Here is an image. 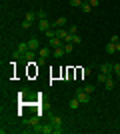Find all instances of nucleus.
Listing matches in <instances>:
<instances>
[{
  "mask_svg": "<svg viewBox=\"0 0 120 134\" xmlns=\"http://www.w3.org/2000/svg\"><path fill=\"white\" fill-rule=\"evenodd\" d=\"M76 98L80 100V104H88V102H90V94L84 92V88H78V90H76Z\"/></svg>",
  "mask_w": 120,
  "mask_h": 134,
  "instance_id": "f257e3e1",
  "label": "nucleus"
},
{
  "mask_svg": "<svg viewBox=\"0 0 120 134\" xmlns=\"http://www.w3.org/2000/svg\"><path fill=\"white\" fill-rule=\"evenodd\" d=\"M50 54H52L50 48H38V64H44L46 58H48Z\"/></svg>",
  "mask_w": 120,
  "mask_h": 134,
  "instance_id": "f03ea898",
  "label": "nucleus"
},
{
  "mask_svg": "<svg viewBox=\"0 0 120 134\" xmlns=\"http://www.w3.org/2000/svg\"><path fill=\"white\" fill-rule=\"evenodd\" d=\"M28 50V42H24V44L18 46V50H14V54H12V58L14 60H18V58H24V52Z\"/></svg>",
  "mask_w": 120,
  "mask_h": 134,
  "instance_id": "7ed1b4c3",
  "label": "nucleus"
},
{
  "mask_svg": "<svg viewBox=\"0 0 120 134\" xmlns=\"http://www.w3.org/2000/svg\"><path fill=\"white\" fill-rule=\"evenodd\" d=\"M64 42H66V40H64V38H58V36H52V38H48V44H50V48H60V46H64Z\"/></svg>",
  "mask_w": 120,
  "mask_h": 134,
  "instance_id": "20e7f679",
  "label": "nucleus"
},
{
  "mask_svg": "<svg viewBox=\"0 0 120 134\" xmlns=\"http://www.w3.org/2000/svg\"><path fill=\"white\" fill-rule=\"evenodd\" d=\"M52 126H54V134L62 132V118L60 116H52Z\"/></svg>",
  "mask_w": 120,
  "mask_h": 134,
  "instance_id": "39448f33",
  "label": "nucleus"
},
{
  "mask_svg": "<svg viewBox=\"0 0 120 134\" xmlns=\"http://www.w3.org/2000/svg\"><path fill=\"white\" fill-rule=\"evenodd\" d=\"M50 28H52V24L48 22V18H46V20H38V26H36L38 32H46V30H50Z\"/></svg>",
  "mask_w": 120,
  "mask_h": 134,
  "instance_id": "423d86ee",
  "label": "nucleus"
},
{
  "mask_svg": "<svg viewBox=\"0 0 120 134\" xmlns=\"http://www.w3.org/2000/svg\"><path fill=\"white\" fill-rule=\"evenodd\" d=\"M28 48H30V50H36V52H38V48H40V40L36 38V36H32V38L28 40Z\"/></svg>",
  "mask_w": 120,
  "mask_h": 134,
  "instance_id": "0eeeda50",
  "label": "nucleus"
},
{
  "mask_svg": "<svg viewBox=\"0 0 120 134\" xmlns=\"http://www.w3.org/2000/svg\"><path fill=\"white\" fill-rule=\"evenodd\" d=\"M104 88L108 90H114V74H108V78H106V82H104Z\"/></svg>",
  "mask_w": 120,
  "mask_h": 134,
  "instance_id": "6e6552de",
  "label": "nucleus"
},
{
  "mask_svg": "<svg viewBox=\"0 0 120 134\" xmlns=\"http://www.w3.org/2000/svg\"><path fill=\"white\" fill-rule=\"evenodd\" d=\"M100 72H102V74H114V72H112V62H104V64H100Z\"/></svg>",
  "mask_w": 120,
  "mask_h": 134,
  "instance_id": "1a4fd4ad",
  "label": "nucleus"
},
{
  "mask_svg": "<svg viewBox=\"0 0 120 134\" xmlns=\"http://www.w3.org/2000/svg\"><path fill=\"white\" fill-rule=\"evenodd\" d=\"M64 24H66V18H64V16H60V18H56V20L52 22V28H62Z\"/></svg>",
  "mask_w": 120,
  "mask_h": 134,
  "instance_id": "9d476101",
  "label": "nucleus"
},
{
  "mask_svg": "<svg viewBox=\"0 0 120 134\" xmlns=\"http://www.w3.org/2000/svg\"><path fill=\"white\" fill-rule=\"evenodd\" d=\"M64 54H66V52H64V46H60V48H54V50H52V56H54V58H62Z\"/></svg>",
  "mask_w": 120,
  "mask_h": 134,
  "instance_id": "9b49d317",
  "label": "nucleus"
},
{
  "mask_svg": "<svg viewBox=\"0 0 120 134\" xmlns=\"http://www.w3.org/2000/svg\"><path fill=\"white\" fill-rule=\"evenodd\" d=\"M40 132H42V134H52V132H54V126H52V122H50V124H46V126H40Z\"/></svg>",
  "mask_w": 120,
  "mask_h": 134,
  "instance_id": "f8f14e48",
  "label": "nucleus"
},
{
  "mask_svg": "<svg viewBox=\"0 0 120 134\" xmlns=\"http://www.w3.org/2000/svg\"><path fill=\"white\" fill-rule=\"evenodd\" d=\"M104 48H106V52H108V54H114V52H118V48H116L114 42H108V44L104 46Z\"/></svg>",
  "mask_w": 120,
  "mask_h": 134,
  "instance_id": "ddd939ff",
  "label": "nucleus"
},
{
  "mask_svg": "<svg viewBox=\"0 0 120 134\" xmlns=\"http://www.w3.org/2000/svg\"><path fill=\"white\" fill-rule=\"evenodd\" d=\"M26 124H30V126H40V120H38V116H30L28 120H26Z\"/></svg>",
  "mask_w": 120,
  "mask_h": 134,
  "instance_id": "4468645a",
  "label": "nucleus"
},
{
  "mask_svg": "<svg viewBox=\"0 0 120 134\" xmlns=\"http://www.w3.org/2000/svg\"><path fill=\"white\" fill-rule=\"evenodd\" d=\"M36 18H38V16H36V12H32V10H30V12H26V14H24V20H30V22H34Z\"/></svg>",
  "mask_w": 120,
  "mask_h": 134,
  "instance_id": "2eb2a0df",
  "label": "nucleus"
},
{
  "mask_svg": "<svg viewBox=\"0 0 120 134\" xmlns=\"http://www.w3.org/2000/svg\"><path fill=\"white\" fill-rule=\"evenodd\" d=\"M56 36H58V38H64V40H66L68 30H64V28H56Z\"/></svg>",
  "mask_w": 120,
  "mask_h": 134,
  "instance_id": "dca6fc26",
  "label": "nucleus"
},
{
  "mask_svg": "<svg viewBox=\"0 0 120 134\" xmlns=\"http://www.w3.org/2000/svg\"><path fill=\"white\" fill-rule=\"evenodd\" d=\"M74 46H76V44H72V42H64V52H66V54H72Z\"/></svg>",
  "mask_w": 120,
  "mask_h": 134,
  "instance_id": "f3484780",
  "label": "nucleus"
},
{
  "mask_svg": "<svg viewBox=\"0 0 120 134\" xmlns=\"http://www.w3.org/2000/svg\"><path fill=\"white\" fill-rule=\"evenodd\" d=\"M68 106H70V108H72V110H76V108H78V106H80V100H78V98H72V100H70V102H68Z\"/></svg>",
  "mask_w": 120,
  "mask_h": 134,
  "instance_id": "a211bd4d",
  "label": "nucleus"
},
{
  "mask_svg": "<svg viewBox=\"0 0 120 134\" xmlns=\"http://www.w3.org/2000/svg\"><path fill=\"white\" fill-rule=\"evenodd\" d=\"M82 88H84V92H88V94H92V92L96 90V86H94V84H84Z\"/></svg>",
  "mask_w": 120,
  "mask_h": 134,
  "instance_id": "6ab92c4d",
  "label": "nucleus"
},
{
  "mask_svg": "<svg viewBox=\"0 0 120 134\" xmlns=\"http://www.w3.org/2000/svg\"><path fill=\"white\" fill-rule=\"evenodd\" d=\"M80 10L84 12V14H88V12H90V10H92V6H90V4H88V2H82V6H80Z\"/></svg>",
  "mask_w": 120,
  "mask_h": 134,
  "instance_id": "aec40b11",
  "label": "nucleus"
},
{
  "mask_svg": "<svg viewBox=\"0 0 120 134\" xmlns=\"http://www.w3.org/2000/svg\"><path fill=\"white\" fill-rule=\"evenodd\" d=\"M36 16H38V20H46L48 14H46V10H38V12H36Z\"/></svg>",
  "mask_w": 120,
  "mask_h": 134,
  "instance_id": "412c9836",
  "label": "nucleus"
},
{
  "mask_svg": "<svg viewBox=\"0 0 120 134\" xmlns=\"http://www.w3.org/2000/svg\"><path fill=\"white\" fill-rule=\"evenodd\" d=\"M68 2H70L72 8H80V6H82V0H68Z\"/></svg>",
  "mask_w": 120,
  "mask_h": 134,
  "instance_id": "4be33fe9",
  "label": "nucleus"
},
{
  "mask_svg": "<svg viewBox=\"0 0 120 134\" xmlns=\"http://www.w3.org/2000/svg\"><path fill=\"white\" fill-rule=\"evenodd\" d=\"M28 28H32V22L30 20H22V30H28Z\"/></svg>",
  "mask_w": 120,
  "mask_h": 134,
  "instance_id": "5701e85b",
  "label": "nucleus"
},
{
  "mask_svg": "<svg viewBox=\"0 0 120 134\" xmlns=\"http://www.w3.org/2000/svg\"><path fill=\"white\" fill-rule=\"evenodd\" d=\"M88 4H90L92 8H96V6L100 4V0H88Z\"/></svg>",
  "mask_w": 120,
  "mask_h": 134,
  "instance_id": "b1692460",
  "label": "nucleus"
},
{
  "mask_svg": "<svg viewBox=\"0 0 120 134\" xmlns=\"http://www.w3.org/2000/svg\"><path fill=\"white\" fill-rule=\"evenodd\" d=\"M110 42H114V44H116V42H120L118 34H112V36H110Z\"/></svg>",
  "mask_w": 120,
  "mask_h": 134,
  "instance_id": "393cba45",
  "label": "nucleus"
},
{
  "mask_svg": "<svg viewBox=\"0 0 120 134\" xmlns=\"http://www.w3.org/2000/svg\"><path fill=\"white\" fill-rule=\"evenodd\" d=\"M68 32H70V34H78V28H76V26H70Z\"/></svg>",
  "mask_w": 120,
  "mask_h": 134,
  "instance_id": "a878e982",
  "label": "nucleus"
},
{
  "mask_svg": "<svg viewBox=\"0 0 120 134\" xmlns=\"http://www.w3.org/2000/svg\"><path fill=\"white\" fill-rule=\"evenodd\" d=\"M82 74H84V76H90L92 70H90V68H84V70H82Z\"/></svg>",
  "mask_w": 120,
  "mask_h": 134,
  "instance_id": "bb28decb",
  "label": "nucleus"
}]
</instances>
